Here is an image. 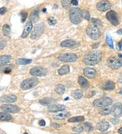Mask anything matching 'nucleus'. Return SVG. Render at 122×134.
Returning a JSON list of instances; mask_svg holds the SVG:
<instances>
[{
    "label": "nucleus",
    "instance_id": "nucleus-45",
    "mask_svg": "<svg viewBox=\"0 0 122 134\" xmlns=\"http://www.w3.org/2000/svg\"><path fill=\"white\" fill-rule=\"evenodd\" d=\"M117 49L119 51L122 50V41H119V43L117 44Z\"/></svg>",
    "mask_w": 122,
    "mask_h": 134
},
{
    "label": "nucleus",
    "instance_id": "nucleus-51",
    "mask_svg": "<svg viewBox=\"0 0 122 134\" xmlns=\"http://www.w3.org/2000/svg\"><path fill=\"white\" fill-rule=\"evenodd\" d=\"M52 126H53L54 127H60V125L55 124V123H54V124H52Z\"/></svg>",
    "mask_w": 122,
    "mask_h": 134
},
{
    "label": "nucleus",
    "instance_id": "nucleus-8",
    "mask_svg": "<svg viewBox=\"0 0 122 134\" xmlns=\"http://www.w3.org/2000/svg\"><path fill=\"white\" fill-rule=\"evenodd\" d=\"M58 58L61 62H74L77 60V56L73 53H65L60 54Z\"/></svg>",
    "mask_w": 122,
    "mask_h": 134
},
{
    "label": "nucleus",
    "instance_id": "nucleus-1",
    "mask_svg": "<svg viewBox=\"0 0 122 134\" xmlns=\"http://www.w3.org/2000/svg\"><path fill=\"white\" fill-rule=\"evenodd\" d=\"M102 59V54L100 52H93L86 54L84 56V61L88 66H94L100 62Z\"/></svg>",
    "mask_w": 122,
    "mask_h": 134
},
{
    "label": "nucleus",
    "instance_id": "nucleus-12",
    "mask_svg": "<svg viewBox=\"0 0 122 134\" xmlns=\"http://www.w3.org/2000/svg\"><path fill=\"white\" fill-rule=\"evenodd\" d=\"M111 113L115 118L119 117L122 115V104L121 103H116L112 106Z\"/></svg>",
    "mask_w": 122,
    "mask_h": 134
},
{
    "label": "nucleus",
    "instance_id": "nucleus-27",
    "mask_svg": "<svg viewBox=\"0 0 122 134\" xmlns=\"http://www.w3.org/2000/svg\"><path fill=\"white\" fill-rule=\"evenodd\" d=\"M111 110H112V107H111L110 106H105V107H103L100 109L99 111V113L103 116L109 115L110 113H111Z\"/></svg>",
    "mask_w": 122,
    "mask_h": 134
},
{
    "label": "nucleus",
    "instance_id": "nucleus-49",
    "mask_svg": "<svg viewBox=\"0 0 122 134\" xmlns=\"http://www.w3.org/2000/svg\"><path fill=\"white\" fill-rule=\"evenodd\" d=\"M98 46H99V44H93V45H92V47H93L94 49L98 48Z\"/></svg>",
    "mask_w": 122,
    "mask_h": 134
},
{
    "label": "nucleus",
    "instance_id": "nucleus-21",
    "mask_svg": "<svg viewBox=\"0 0 122 134\" xmlns=\"http://www.w3.org/2000/svg\"><path fill=\"white\" fill-rule=\"evenodd\" d=\"M54 102H55V100L51 98H44L39 100V104H42V106H48L52 105Z\"/></svg>",
    "mask_w": 122,
    "mask_h": 134
},
{
    "label": "nucleus",
    "instance_id": "nucleus-54",
    "mask_svg": "<svg viewBox=\"0 0 122 134\" xmlns=\"http://www.w3.org/2000/svg\"><path fill=\"white\" fill-rule=\"evenodd\" d=\"M118 55H119V57H120V58H121V57H122V55H121V54H118Z\"/></svg>",
    "mask_w": 122,
    "mask_h": 134
},
{
    "label": "nucleus",
    "instance_id": "nucleus-13",
    "mask_svg": "<svg viewBox=\"0 0 122 134\" xmlns=\"http://www.w3.org/2000/svg\"><path fill=\"white\" fill-rule=\"evenodd\" d=\"M111 6L110 2L108 1H101L96 4V9L100 12H105L110 9Z\"/></svg>",
    "mask_w": 122,
    "mask_h": 134
},
{
    "label": "nucleus",
    "instance_id": "nucleus-41",
    "mask_svg": "<svg viewBox=\"0 0 122 134\" xmlns=\"http://www.w3.org/2000/svg\"><path fill=\"white\" fill-rule=\"evenodd\" d=\"M84 129H83V127L81 125H78V126H75V127L73 129V131L74 132H77V133H81L83 131Z\"/></svg>",
    "mask_w": 122,
    "mask_h": 134
},
{
    "label": "nucleus",
    "instance_id": "nucleus-38",
    "mask_svg": "<svg viewBox=\"0 0 122 134\" xmlns=\"http://www.w3.org/2000/svg\"><path fill=\"white\" fill-rule=\"evenodd\" d=\"M82 17H83L84 19H85V20H90V13H89V12L86 11V10L82 11Z\"/></svg>",
    "mask_w": 122,
    "mask_h": 134
},
{
    "label": "nucleus",
    "instance_id": "nucleus-56",
    "mask_svg": "<svg viewBox=\"0 0 122 134\" xmlns=\"http://www.w3.org/2000/svg\"><path fill=\"white\" fill-rule=\"evenodd\" d=\"M121 94H122V88H121Z\"/></svg>",
    "mask_w": 122,
    "mask_h": 134
},
{
    "label": "nucleus",
    "instance_id": "nucleus-22",
    "mask_svg": "<svg viewBox=\"0 0 122 134\" xmlns=\"http://www.w3.org/2000/svg\"><path fill=\"white\" fill-rule=\"evenodd\" d=\"M71 114L69 112H65V111H60V112L57 113L55 116H54V119L56 120H63V119H66L67 117H69Z\"/></svg>",
    "mask_w": 122,
    "mask_h": 134
},
{
    "label": "nucleus",
    "instance_id": "nucleus-15",
    "mask_svg": "<svg viewBox=\"0 0 122 134\" xmlns=\"http://www.w3.org/2000/svg\"><path fill=\"white\" fill-rule=\"evenodd\" d=\"M66 107L65 105H61V104H52L49 106L48 108L49 112H58L60 111H63L65 110Z\"/></svg>",
    "mask_w": 122,
    "mask_h": 134
},
{
    "label": "nucleus",
    "instance_id": "nucleus-6",
    "mask_svg": "<svg viewBox=\"0 0 122 134\" xmlns=\"http://www.w3.org/2000/svg\"><path fill=\"white\" fill-rule=\"evenodd\" d=\"M113 103V100L109 97L101 98L100 99L95 100L93 102V106L95 107L103 108L110 106Z\"/></svg>",
    "mask_w": 122,
    "mask_h": 134
},
{
    "label": "nucleus",
    "instance_id": "nucleus-31",
    "mask_svg": "<svg viewBox=\"0 0 122 134\" xmlns=\"http://www.w3.org/2000/svg\"><path fill=\"white\" fill-rule=\"evenodd\" d=\"M84 117L83 116H77V117H73L70 119H69L68 121L70 123H77V122H82L84 121Z\"/></svg>",
    "mask_w": 122,
    "mask_h": 134
},
{
    "label": "nucleus",
    "instance_id": "nucleus-46",
    "mask_svg": "<svg viewBox=\"0 0 122 134\" xmlns=\"http://www.w3.org/2000/svg\"><path fill=\"white\" fill-rule=\"evenodd\" d=\"M111 123H112L114 125H117L118 123H119V121L117 120L116 118H114V119H111Z\"/></svg>",
    "mask_w": 122,
    "mask_h": 134
},
{
    "label": "nucleus",
    "instance_id": "nucleus-18",
    "mask_svg": "<svg viewBox=\"0 0 122 134\" xmlns=\"http://www.w3.org/2000/svg\"><path fill=\"white\" fill-rule=\"evenodd\" d=\"M109 127H110V125L107 121H100L96 125V127L98 129L99 131H107V129H109Z\"/></svg>",
    "mask_w": 122,
    "mask_h": 134
},
{
    "label": "nucleus",
    "instance_id": "nucleus-14",
    "mask_svg": "<svg viewBox=\"0 0 122 134\" xmlns=\"http://www.w3.org/2000/svg\"><path fill=\"white\" fill-rule=\"evenodd\" d=\"M17 100V97L15 95L13 94H10V95H6V96H3L0 98V102H4V103H14Z\"/></svg>",
    "mask_w": 122,
    "mask_h": 134
},
{
    "label": "nucleus",
    "instance_id": "nucleus-47",
    "mask_svg": "<svg viewBox=\"0 0 122 134\" xmlns=\"http://www.w3.org/2000/svg\"><path fill=\"white\" fill-rule=\"evenodd\" d=\"M39 125L40 126H42V127H44V126H45V121L43 120V119H42V120H40L39 122Z\"/></svg>",
    "mask_w": 122,
    "mask_h": 134
},
{
    "label": "nucleus",
    "instance_id": "nucleus-3",
    "mask_svg": "<svg viewBox=\"0 0 122 134\" xmlns=\"http://www.w3.org/2000/svg\"><path fill=\"white\" fill-rule=\"evenodd\" d=\"M86 33L92 40H97L101 36V32L99 29L94 25L89 26L86 29Z\"/></svg>",
    "mask_w": 122,
    "mask_h": 134
},
{
    "label": "nucleus",
    "instance_id": "nucleus-4",
    "mask_svg": "<svg viewBox=\"0 0 122 134\" xmlns=\"http://www.w3.org/2000/svg\"><path fill=\"white\" fill-rule=\"evenodd\" d=\"M38 83L39 80L37 78H34V77L28 78L22 81L20 85V87L24 90H27V89H30L35 87L38 84Z\"/></svg>",
    "mask_w": 122,
    "mask_h": 134
},
{
    "label": "nucleus",
    "instance_id": "nucleus-53",
    "mask_svg": "<svg viewBox=\"0 0 122 134\" xmlns=\"http://www.w3.org/2000/svg\"><path fill=\"white\" fill-rule=\"evenodd\" d=\"M119 81H120L121 83H122V75H121V77H119Z\"/></svg>",
    "mask_w": 122,
    "mask_h": 134
},
{
    "label": "nucleus",
    "instance_id": "nucleus-33",
    "mask_svg": "<svg viewBox=\"0 0 122 134\" xmlns=\"http://www.w3.org/2000/svg\"><path fill=\"white\" fill-rule=\"evenodd\" d=\"M2 33L4 36H8L10 33V27L8 24H5L2 28Z\"/></svg>",
    "mask_w": 122,
    "mask_h": 134
},
{
    "label": "nucleus",
    "instance_id": "nucleus-30",
    "mask_svg": "<svg viewBox=\"0 0 122 134\" xmlns=\"http://www.w3.org/2000/svg\"><path fill=\"white\" fill-rule=\"evenodd\" d=\"M83 94H83V92H82V91L79 90V89H76V90L73 92L72 96L75 99L79 100L83 97Z\"/></svg>",
    "mask_w": 122,
    "mask_h": 134
},
{
    "label": "nucleus",
    "instance_id": "nucleus-19",
    "mask_svg": "<svg viewBox=\"0 0 122 134\" xmlns=\"http://www.w3.org/2000/svg\"><path fill=\"white\" fill-rule=\"evenodd\" d=\"M115 88V84L111 81H107L102 85V89L107 91H113Z\"/></svg>",
    "mask_w": 122,
    "mask_h": 134
},
{
    "label": "nucleus",
    "instance_id": "nucleus-42",
    "mask_svg": "<svg viewBox=\"0 0 122 134\" xmlns=\"http://www.w3.org/2000/svg\"><path fill=\"white\" fill-rule=\"evenodd\" d=\"M20 16H21V22H24L26 20V19H27V13L26 12H22L20 13Z\"/></svg>",
    "mask_w": 122,
    "mask_h": 134
},
{
    "label": "nucleus",
    "instance_id": "nucleus-52",
    "mask_svg": "<svg viewBox=\"0 0 122 134\" xmlns=\"http://www.w3.org/2000/svg\"><path fill=\"white\" fill-rule=\"evenodd\" d=\"M118 133L120 134H122V127L119 128V129H118Z\"/></svg>",
    "mask_w": 122,
    "mask_h": 134
},
{
    "label": "nucleus",
    "instance_id": "nucleus-11",
    "mask_svg": "<svg viewBox=\"0 0 122 134\" xmlns=\"http://www.w3.org/2000/svg\"><path fill=\"white\" fill-rule=\"evenodd\" d=\"M0 108L7 113H16L20 111V108L19 106L12 104H3L0 106Z\"/></svg>",
    "mask_w": 122,
    "mask_h": 134
},
{
    "label": "nucleus",
    "instance_id": "nucleus-28",
    "mask_svg": "<svg viewBox=\"0 0 122 134\" xmlns=\"http://www.w3.org/2000/svg\"><path fill=\"white\" fill-rule=\"evenodd\" d=\"M69 71H70V69H69V66L64 65L59 69L58 72H59L60 75H67V74L69 73Z\"/></svg>",
    "mask_w": 122,
    "mask_h": 134
},
{
    "label": "nucleus",
    "instance_id": "nucleus-20",
    "mask_svg": "<svg viewBox=\"0 0 122 134\" xmlns=\"http://www.w3.org/2000/svg\"><path fill=\"white\" fill-rule=\"evenodd\" d=\"M77 44V42L72 39H67L61 42L60 46L62 47H72Z\"/></svg>",
    "mask_w": 122,
    "mask_h": 134
},
{
    "label": "nucleus",
    "instance_id": "nucleus-44",
    "mask_svg": "<svg viewBox=\"0 0 122 134\" xmlns=\"http://www.w3.org/2000/svg\"><path fill=\"white\" fill-rule=\"evenodd\" d=\"M6 12H7V9L5 7H2V8H0V14L3 15V14H4Z\"/></svg>",
    "mask_w": 122,
    "mask_h": 134
},
{
    "label": "nucleus",
    "instance_id": "nucleus-48",
    "mask_svg": "<svg viewBox=\"0 0 122 134\" xmlns=\"http://www.w3.org/2000/svg\"><path fill=\"white\" fill-rule=\"evenodd\" d=\"M71 3H72L74 5H78V1L77 0H71Z\"/></svg>",
    "mask_w": 122,
    "mask_h": 134
},
{
    "label": "nucleus",
    "instance_id": "nucleus-17",
    "mask_svg": "<svg viewBox=\"0 0 122 134\" xmlns=\"http://www.w3.org/2000/svg\"><path fill=\"white\" fill-rule=\"evenodd\" d=\"M84 74L85 77L89 78V79H93L96 75V70L94 69H92V68L87 67V68L84 69Z\"/></svg>",
    "mask_w": 122,
    "mask_h": 134
},
{
    "label": "nucleus",
    "instance_id": "nucleus-10",
    "mask_svg": "<svg viewBox=\"0 0 122 134\" xmlns=\"http://www.w3.org/2000/svg\"><path fill=\"white\" fill-rule=\"evenodd\" d=\"M106 18L114 26H117L119 24V20L117 13L113 10H111L106 14Z\"/></svg>",
    "mask_w": 122,
    "mask_h": 134
},
{
    "label": "nucleus",
    "instance_id": "nucleus-24",
    "mask_svg": "<svg viewBox=\"0 0 122 134\" xmlns=\"http://www.w3.org/2000/svg\"><path fill=\"white\" fill-rule=\"evenodd\" d=\"M13 66L12 65H0V72H3L5 74H9L12 71Z\"/></svg>",
    "mask_w": 122,
    "mask_h": 134
},
{
    "label": "nucleus",
    "instance_id": "nucleus-55",
    "mask_svg": "<svg viewBox=\"0 0 122 134\" xmlns=\"http://www.w3.org/2000/svg\"><path fill=\"white\" fill-rule=\"evenodd\" d=\"M43 11H44V12H45V11H46V10H45V9H44V10H43Z\"/></svg>",
    "mask_w": 122,
    "mask_h": 134
},
{
    "label": "nucleus",
    "instance_id": "nucleus-35",
    "mask_svg": "<svg viewBox=\"0 0 122 134\" xmlns=\"http://www.w3.org/2000/svg\"><path fill=\"white\" fill-rule=\"evenodd\" d=\"M82 127H83L84 130H85L87 132H90V131H92V129H93V127H92V125L90 123H84Z\"/></svg>",
    "mask_w": 122,
    "mask_h": 134
},
{
    "label": "nucleus",
    "instance_id": "nucleus-43",
    "mask_svg": "<svg viewBox=\"0 0 122 134\" xmlns=\"http://www.w3.org/2000/svg\"><path fill=\"white\" fill-rule=\"evenodd\" d=\"M6 43L3 39H0V50H2L5 47Z\"/></svg>",
    "mask_w": 122,
    "mask_h": 134
},
{
    "label": "nucleus",
    "instance_id": "nucleus-5",
    "mask_svg": "<svg viewBox=\"0 0 122 134\" xmlns=\"http://www.w3.org/2000/svg\"><path fill=\"white\" fill-rule=\"evenodd\" d=\"M107 64L111 69L117 70L122 66V59L115 56H111L107 59Z\"/></svg>",
    "mask_w": 122,
    "mask_h": 134
},
{
    "label": "nucleus",
    "instance_id": "nucleus-50",
    "mask_svg": "<svg viewBox=\"0 0 122 134\" xmlns=\"http://www.w3.org/2000/svg\"><path fill=\"white\" fill-rule=\"evenodd\" d=\"M117 33L118 34V35H122V29H119V30L117 31Z\"/></svg>",
    "mask_w": 122,
    "mask_h": 134
},
{
    "label": "nucleus",
    "instance_id": "nucleus-16",
    "mask_svg": "<svg viewBox=\"0 0 122 134\" xmlns=\"http://www.w3.org/2000/svg\"><path fill=\"white\" fill-rule=\"evenodd\" d=\"M33 23L31 22L30 20L26 24V25L25 27V29L23 30V32H22V35H21V37L23 39L27 38L28 37V35H29L31 32L32 29H33Z\"/></svg>",
    "mask_w": 122,
    "mask_h": 134
},
{
    "label": "nucleus",
    "instance_id": "nucleus-2",
    "mask_svg": "<svg viewBox=\"0 0 122 134\" xmlns=\"http://www.w3.org/2000/svg\"><path fill=\"white\" fill-rule=\"evenodd\" d=\"M69 19L74 25H78L82 22V11L79 8H71L69 10Z\"/></svg>",
    "mask_w": 122,
    "mask_h": 134
},
{
    "label": "nucleus",
    "instance_id": "nucleus-57",
    "mask_svg": "<svg viewBox=\"0 0 122 134\" xmlns=\"http://www.w3.org/2000/svg\"><path fill=\"white\" fill-rule=\"evenodd\" d=\"M24 134H28V133H24Z\"/></svg>",
    "mask_w": 122,
    "mask_h": 134
},
{
    "label": "nucleus",
    "instance_id": "nucleus-9",
    "mask_svg": "<svg viewBox=\"0 0 122 134\" xmlns=\"http://www.w3.org/2000/svg\"><path fill=\"white\" fill-rule=\"evenodd\" d=\"M47 69L42 66H35L30 70V74L34 77H43L47 75Z\"/></svg>",
    "mask_w": 122,
    "mask_h": 134
},
{
    "label": "nucleus",
    "instance_id": "nucleus-36",
    "mask_svg": "<svg viewBox=\"0 0 122 134\" xmlns=\"http://www.w3.org/2000/svg\"><path fill=\"white\" fill-rule=\"evenodd\" d=\"M106 42H107V45H109V47H111V49L114 48L113 41L112 37H111V35H107V37H106Z\"/></svg>",
    "mask_w": 122,
    "mask_h": 134
},
{
    "label": "nucleus",
    "instance_id": "nucleus-40",
    "mask_svg": "<svg viewBox=\"0 0 122 134\" xmlns=\"http://www.w3.org/2000/svg\"><path fill=\"white\" fill-rule=\"evenodd\" d=\"M48 24L50 25L54 26L56 24V20L54 19V17L50 16V18L48 19Z\"/></svg>",
    "mask_w": 122,
    "mask_h": 134
},
{
    "label": "nucleus",
    "instance_id": "nucleus-7",
    "mask_svg": "<svg viewBox=\"0 0 122 134\" xmlns=\"http://www.w3.org/2000/svg\"><path fill=\"white\" fill-rule=\"evenodd\" d=\"M44 30H45V26L42 22L39 24H37L34 28L31 35V38L33 40H36L39 37H41V35L44 33Z\"/></svg>",
    "mask_w": 122,
    "mask_h": 134
},
{
    "label": "nucleus",
    "instance_id": "nucleus-23",
    "mask_svg": "<svg viewBox=\"0 0 122 134\" xmlns=\"http://www.w3.org/2000/svg\"><path fill=\"white\" fill-rule=\"evenodd\" d=\"M39 16V12L38 10H34L30 15V21L32 23H35L37 21Z\"/></svg>",
    "mask_w": 122,
    "mask_h": 134
},
{
    "label": "nucleus",
    "instance_id": "nucleus-32",
    "mask_svg": "<svg viewBox=\"0 0 122 134\" xmlns=\"http://www.w3.org/2000/svg\"><path fill=\"white\" fill-rule=\"evenodd\" d=\"M55 91L60 95H62L65 92V87L62 84H59L56 86Z\"/></svg>",
    "mask_w": 122,
    "mask_h": 134
},
{
    "label": "nucleus",
    "instance_id": "nucleus-25",
    "mask_svg": "<svg viewBox=\"0 0 122 134\" xmlns=\"http://www.w3.org/2000/svg\"><path fill=\"white\" fill-rule=\"evenodd\" d=\"M11 59H12V56L10 55L1 56H0V65L7 64L10 62Z\"/></svg>",
    "mask_w": 122,
    "mask_h": 134
},
{
    "label": "nucleus",
    "instance_id": "nucleus-34",
    "mask_svg": "<svg viewBox=\"0 0 122 134\" xmlns=\"http://www.w3.org/2000/svg\"><path fill=\"white\" fill-rule=\"evenodd\" d=\"M32 62V60L31 59H25V58H19L17 60V63L21 65H25V64H30Z\"/></svg>",
    "mask_w": 122,
    "mask_h": 134
},
{
    "label": "nucleus",
    "instance_id": "nucleus-26",
    "mask_svg": "<svg viewBox=\"0 0 122 134\" xmlns=\"http://www.w3.org/2000/svg\"><path fill=\"white\" fill-rule=\"evenodd\" d=\"M78 83L80 85V86L84 89H87L89 87V83L87 81V79H85L83 77H79L78 78Z\"/></svg>",
    "mask_w": 122,
    "mask_h": 134
},
{
    "label": "nucleus",
    "instance_id": "nucleus-58",
    "mask_svg": "<svg viewBox=\"0 0 122 134\" xmlns=\"http://www.w3.org/2000/svg\"><path fill=\"white\" fill-rule=\"evenodd\" d=\"M2 89H1V87H0V91H1V90H2Z\"/></svg>",
    "mask_w": 122,
    "mask_h": 134
},
{
    "label": "nucleus",
    "instance_id": "nucleus-29",
    "mask_svg": "<svg viewBox=\"0 0 122 134\" xmlns=\"http://www.w3.org/2000/svg\"><path fill=\"white\" fill-rule=\"evenodd\" d=\"M12 119V117L7 112H0V121H8Z\"/></svg>",
    "mask_w": 122,
    "mask_h": 134
},
{
    "label": "nucleus",
    "instance_id": "nucleus-39",
    "mask_svg": "<svg viewBox=\"0 0 122 134\" xmlns=\"http://www.w3.org/2000/svg\"><path fill=\"white\" fill-rule=\"evenodd\" d=\"M71 2V0H61L62 7L64 8H67L70 5Z\"/></svg>",
    "mask_w": 122,
    "mask_h": 134
},
{
    "label": "nucleus",
    "instance_id": "nucleus-37",
    "mask_svg": "<svg viewBox=\"0 0 122 134\" xmlns=\"http://www.w3.org/2000/svg\"><path fill=\"white\" fill-rule=\"evenodd\" d=\"M92 23H93V25H94L95 27H98V28H100V27H102V22L100 21L99 19H95V18H93L92 19Z\"/></svg>",
    "mask_w": 122,
    "mask_h": 134
},
{
    "label": "nucleus",
    "instance_id": "nucleus-59",
    "mask_svg": "<svg viewBox=\"0 0 122 134\" xmlns=\"http://www.w3.org/2000/svg\"><path fill=\"white\" fill-rule=\"evenodd\" d=\"M121 41H122V39H121Z\"/></svg>",
    "mask_w": 122,
    "mask_h": 134
}]
</instances>
